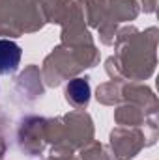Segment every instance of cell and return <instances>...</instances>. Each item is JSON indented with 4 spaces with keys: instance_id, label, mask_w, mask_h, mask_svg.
Wrapping results in <instances>:
<instances>
[{
    "instance_id": "1",
    "label": "cell",
    "mask_w": 159,
    "mask_h": 160,
    "mask_svg": "<svg viewBox=\"0 0 159 160\" xmlns=\"http://www.w3.org/2000/svg\"><path fill=\"white\" fill-rule=\"evenodd\" d=\"M23 50L15 41L0 39V75H13L19 69Z\"/></svg>"
},
{
    "instance_id": "2",
    "label": "cell",
    "mask_w": 159,
    "mask_h": 160,
    "mask_svg": "<svg viewBox=\"0 0 159 160\" xmlns=\"http://www.w3.org/2000/svg\"><path fill=\"white\" fill-rule=\"evenodd\" d=\"M66 95L75 106H86L90 101V84L84 78L71 80L66 88Z\"/></svg>"
}]
</instances>
